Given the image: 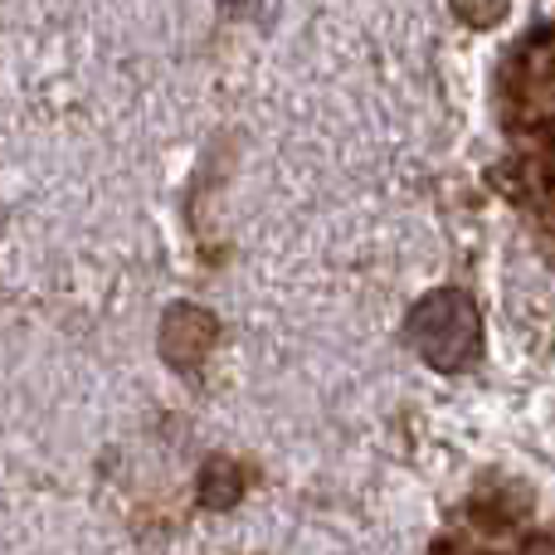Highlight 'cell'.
Returning <instances> with one entry per match:
<instances>
[{"label":"cell","instance_id":"obj_1","mask_svg":"<svg viewBox=\"0 0 555 555\" xmlns=\"http://www.w3.org/2000/svg\"><path fill=\"white\" fill-rule=\"evenodd\" d=\"M410 341L434 371L453 375L463 365L478 361L482 351V317L468 293L459 287H439L410 312Z\"/></svg>","mask_w":555,"mask_h":555},{"label":"cell","instance_id":"obj_2","mask_svg":"<svg viewBox=\"0 0 555 555\" xmlns=\"http://www.w3.org/2000/svg\"><path fill=\"white\" fill-rule=\"evenodd\" d=\"M449 5H453V15H459L463 25L492 29V25H502V20H507L512 0H449Z\"/></svg>","mask_w":555,"mask_h":555},{"label":"cell","instance_id":"obj_3","mask_svg":"<svg viewBox=\"0 0 555 555\" xmlns=\"http://www.w3.org/2000/svg\"><path fill=\"white\" fill-rule=\"evenodd\" d=\"M220 5H230V10H240V5H244V0H220Z\"/></svg>","mask_w":555,"mask_h":555}]
</instances>
